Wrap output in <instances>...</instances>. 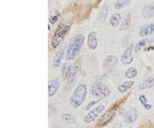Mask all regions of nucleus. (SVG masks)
<instances>
[{"label":"nucleus","instance_id":"obj_21","mask_svg":"<svg viewBox=\"0 0 154 128\" xmlns=\"http://www.w3.org/2000/svg\"><path fill=\"white\" fill-rule=\"evenodd\" d=\"M108 14H109V8H108V5H104L103 7L101 8V10H100V12H99V20L101 22H105L106 18L108 17Z\"/></svg>","mask_w":154,"mask_h":128},{"label":"nucleus","instance_id":"obj_27","mask_svg":"<svg viewBox=\"0 0 154 128\" xmlns=\"http://www.w3.org/2000/svg\"><path fill=\"white\" fill-rule=\"evenodd\" d=\"M99 101H100V100H98V101H90L89 103H88V105H87V107H86V109L87 110H88V109H90L91 107H93L95 105V104H97Z\"/></svg>","mask_w":154,"mask_h":128},{"label":"nucleus","instance_id":"obj_25","mask_svg":"<svg viewBox=\"0 0 154 128\" xmlns=\"http://www.w3.org/2000/svg\"><path fill=\"white\" fill-rule=\"evenodd\" d=\"M139 101H140V102L141 103V105H142V106H143L146 110H151V109H152V106L148 103V101H147V99H146V95H140V97H139Z\"/></svg>","mask_w":154,"mask_h":128},{"label":"nucleus","instance_id":"obj_9","mask_svg":"<svg viewBox=\"0 0 154 128\" xmlns=\"http://www.w3.org/2000/svg\"><path fill=\"white\" fill-rule=\"evenodd\" d=\"M116 111H117V107L112 108V109H110V110H109L108 112H106L105 114L102 116L100 121H99V126H100V127H103V126H107V125L112 120V119L115 117Z\"/></svg>","mask_w":154,"mask_h":128},{"label":"nucleus","instance_id":"obj_18","mask_svg":"<svg viewBox=\"0 0 154 128\" xmlns=\"http://www.w3.org/2000/svg\"><path fill=\"white\" fill-rule=\"evenodd\" d=\"M134 81H126V82H124L123 84H122L121 85L118 86V91H119L121 94L125 93L128 90H129V89L132 88L133 86H134Z\"/></svg>","mask_w":154,"mask_h":128},{"label":"nucleus","instance_id":"obj_5","mask_svg":"<svg viewBox=\"0 0 154 128\" xmlns=\"http://www.w3.org/2000/svg\"><path fill=\"white\" fill-rule=\"evenodd\" d=\"M92 94L95 97H106L110 95V89L102 83H97L93 85L92 89Z\"/></svg>","mask_w":154,"mask_h":128},{"label":"nucleus","instance_id":"obj_19","mask_svg":"<svg viewBox=\"0 0 154 128\" xmlns=\"http://www.w3.org/2000/svg\"><path fill=\"white\" fill-rule=\"evenodd\" d=\"M130 26H131V17H130V15H127V17L122 21L120 27H119V30L120 31L127 30L130 28Z\"/></svg>","mask_w":154,"mask_h":128},{"label":"nucleus","instance_id":"obj_12","mask_svg":"<svg viewBox=\"0 0 154 128\" xmlns=\"http://www.w3.org/2000/svg\"><path fill=\"white\" fill-rule=\"evenodd\" d=\"M88 46L92 50H95L98 46V36L95 31H92L88 34Z\"/></svg>","mask_w":154,"mask_h":128},{"label":"nucleus","instance_id":"obj_20","mask_svg":"<svg viewBox=\"0 0 154 128\" xmlns=\"http://www.w3.org/2000/svg\"><path fill=\"white\" fill-rule=\"evenodd\" d=\"M62 120H63V122L69 124V125H73L76 123L75 118L74 115H72L71 114H63L62 116Z\"/></svg>","mask_w":154,"mask_h":128},{"label":"nucleus","instance_id":"obj_8","mask_svg":"<svg viewBox=\"0 0 154 128\" xmlns=\"http://www.w3.org/2000/svg\"><path fill=\"white\" fill-rule=\"evenodd\" d=\"M133 48H134V45L130 44L121 56V62L123 65H130L134 61V56L132 53Z\"/></svg>","mask_w":154,"mask_h":128},{"label":"nucleus","instance_id":"obj_24","mask_svg":"<svg viewBox=\"0 0 154 128\" xmlns=\"http://www.w3.org/2000/svg\"><path fill=\"white\" fill-rule=\"evenodd\" d=\"M137 74V70H136L135 68H134V67H130V68H128L126 72H125V74H124V75H125V77H126L128 79H134V78H136Z\"/></svg>","mask_w":154,"mask_h":128},{"label":"nucleus","instance_id":"obj_3","mask_svg":"<svg viewBox=\"0 0 154 128\" xmlns=\"http://www.w3.org/2000/svg\"><path fill=\"white\" fill-rule=\"evenodd\" d=\"M70 29V26L69 25H65L60 23L57 28L56 29V32L54 34V36L51 40V46H53V48H57L62 40L64 39V37L66 36V34L69 32V30Z\"/></svg>","mask_w":154,"mask_h":128},{"label":"nucleus","instance_id":"obj_1","mask_svg":"<svg viewBox=\"0 0 154 128\" xmlns=\"http://www.w3.org/2000/svg\"><path fill=\"white\" fill-rule=\"evenodd\" d=\"M84 41H85V37L82 34H76L73 38L72 42L69 46L68 50L66 51V59L68 61L73 60L76 58L82 47Z\"/></svg>","mask_w":154,"mask_h":128},{"label":"nucleus","instance_id":"obj_13","mask_svg":"<svg viewBox=\"0 0 154 128\" xmlns=\"http://www.w3.org/2000/svg\"><path fill=\"white\" fill-rule=\"evenodd\" d=\"M154 33V22L149 23V24H145L139 30V34L141 37L147 36L149 34H152Z\"/></svg>","mask_w":154,"mask_h":128},{"label":"nucleus","instance_id":"obj_6","mask_svg":"<svg viewBox=\"0 0 154 128\" xmlns=\"http://www.w3.org/2000/svg\"><path fill=\"white\" fill-rule=\"evenodd\" d=\"M105 107L104 105H99L94 107V109H92L91 111L88 113V114L84 117V121L89 124V123L94 122L96 120V119L99 117V114H102L103 112L105 111Z\"/></svg>","mask_w":154,"mask_h":128},{"label":"nucleus","instance_id":"obj_26","mask_svg":"<svg viewBox=\"0 0 154 128\" xmlns=\"http://www.w3.org/2000/svg\"><path fill=\"white\" fill-rule=\"evenodd\" d=\"M59 16H60L59 13H57L54 16H51V17L49 18V22H51V24H54V23H56V22H57V20H58V18H59Z\"/></svg>","mask_w":154,"mask_h":128},{"label":"nucleus","instance_id":"obj_17","mask_svg":"<svg viewBox=\"0 0 154 128\" xmlns=\"http://www.w3.org/2000/svg\"><path fill=\"white\" fill-rule=\"evenodd\" d=\"M122 22V16L119 13H115L113 14L110 18V25L114 28H116L120 25Z\"/></svg>","mask_w":154,"mask_h":128},{"label":"nucleus","instance_id":"obj_4","mask_svg":"<svg viewBox=\"0 0 154 128\" xmlns=\"http://www.w3.org/2000/svg\"><path fill=\"white\" fill-rule=\"evenodd\" d=\"M79 68L80 66H79V65H77V63L73 64V65L64 64L63 70H62L63 78H64V80L67 82H70L72 80H74L77 72L79 71Z\"/></svg>","mask_w":154,"mask_h":128},{"label":"nucleus","instance_id":"obj_10","mask_svg":"<svg viewBox=\"0 0 154 128\" xmlns=\"http://www.w3.org/2000/svg\"><path fill=\"white\" fill-rule=\"evenodd\" d=\"M137 120V112L135 108H130L125 112L123 115V120L127 124H133Z\"/></svg>","mask_w":154,"mask_h":128},{"label":"nucleus","instance_id":"obj_15","mask_svg":"<svg viewBox=\"0 0 154 128\" xmlns=\"http://www.w3.org/2000/svg\"><path fill=\"white\" fill-rule=\"evenodd\" d=\"M141 14L144 18H151L154 17V5H148L144 6L141 10Z\"/></svg>","mask_w":154,"mask_h":128},{"label":"nucleus","instance_id":"obj_23","mask_svg":"<svg viewBox=\"0 0 154 128\" xmlns=\"http://www.w3.org/2000/svg\"><path fill=\"white\" fill-rule=\"evenodd\" d=\"M131 3V0H117L114 5L116 10H121L122 8L129 5Z\"/></svg>","mask_w":154,"mask_h":128},{"label":"nucleus","instance_id":"obj_29","mask_svg":"<svg viewBox=\"0 0 154 128\" xmlns=\"http://www.w3.org/2000/svg\"><path fill=\"white\" fill-rule=\"evenodd\" d=\"M48 29H49V31H51V26H50V24L48 25Z\"/></svg>","mask_w":154,"mask_h":128},{"label":"nucleus","instance_id":"obj_28","mask_svg":"<svg viewBox=\"0 0 154 128\" xmlns=\"http://www.w3.org/2000/svg\"><path fill=\"white\" fill-rule=\"evenodd\" d=\"M154 49V47L153 46H151V47H149V48H147L146 49V51H149V50H153Z\"/></svg>","mask_w":154,"mask_h":128},{"label":"nucleus","instance_id":"obj_7","mask_svg":"<svg viewBox=\"0 0 154 128\" xmlns=\"http://www.w3.org/2000/svg\"><path fill=\"white\" fill-rule=\"evenodd\" d=\"M118 59L114 55H108L105 57V61H104V70L106 72H111L116 69L117 66Z\"/></svg>","mask_w":154,"mask_h":128},{"label":"nucleus","instance_id":"obj_11","mask_svg":"<svg viewBox=\"0 0 154 128\" xmlns=\"http://www.w3.org/2000/svg\"><path fill=\"white\" fill-rule=\"evenodd\" d=\"M60 81L57 78L52 80L48 85V96L52 97L56 95V93L58 91V89H60Z\"/></svg>","mask_w":154,"mask_h":128},{"label":"nucleus","instance_id":"obj_2","mask_svg":"<svg viewBox=\"0 0 154 128\" xmlns=\"http://www.w3.org/2000/svg\"><path fill=\"white\" fill-rule=\"evenodd\" d=\"M88 94V89L85 84H80L78 85L75 90L73 91L72 95L69 98V103L72 107L77 108L82 106L83 102L85 101L86 96Z\"/></svg>","mask_w":154,"mask_h":128},{"label":"nucleus","instance_id":"obj_14","mask_svg":"<svg viewBox=\"0 0 154 128\" xmlns=\"http://www.w3.org/2000/svg\"><path fill=\"white\" fill-rule=\"evenodd\" d=\"M65 53V48L64 47H62L61 49L57 51V53H56L55 57L53 59V66L56 68H58L60 66L62 61H63V54Z\"/></svg>","mask_w":154,"mask_h":128},{"label":"nucleus","instance_id":"obj_22","mask_svg":"<svg viewBox=\"0 0 154 128\" xmlns=\"http://www.w3.org/2000/svg\"><path fill=\"white\" fill-rule=\"evenodd\" d=\"M154 40L153 39H151V38H146V39H143L141 40H140L139 42H138V44L136 45V46H135V52H138V51H140L142 47L144 46H146V45L149 44V43H152V42H153Z\"/></svg>","mask_w":154,"mask_h":128},{"label":"nucleus","instance_id":"obj_16","mask_svg":"<svg viewBox=\"0 0 154 128\" xmlns=\"http://www.w3.org/2000/svg\"><path fill=\"white\" fill-rule=\"evenodd\" d=\"M154 86V77H150V78H146L143 83L140 84L139 86V89L140 90H143V89H150Z\"/></svg>","mask_w":154,"mask_h":128}]
</instances>
